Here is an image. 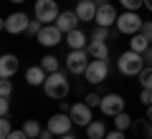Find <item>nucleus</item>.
<instances>
[{"mask_svg":"<svg viewBox=\"0 0 152 139\" xmlns=\"http://www.w3.org/2000/svg\"><path fill=\"white\" fill-rule=\"evenodd\" d=\"M145 66H147L145 56L137 53V51H127V53H122L119 61H117V68H119V74H124V76H140Z\"/></svg>","mask_w":152,"mask_h":139,"instance_id":"f257e3e1","label":"nucleus"},{"mask_svg":"<svg viewBox=\"0 0 152 139\" xmlns=\"http://www.w3.org/2000/svg\"><path fill=\"white\" fill-rule=\"evenodd\" d=\"M43 91H46V96H51V99H66L69 96V81H66V76L61 71H53L46 79Z\"/></svg>","mask_w":152,"mask_h":139,"instance_id":"f03ea898","label":"nucleus"},{"mask_svg":"<svg viewBox=\"0 0 152 139\" xmlns=\"http://www.w3.org/2000/svg\"><path fill=\"white\" fill-rule=\"evenodd\" d=\"M91 56H89L86 48H71L69 56H66V68H69V74L74 76H84V71L89 68V63H91Z\"/></svg>","mask_w":152,"mask_h":139,"instance_id":"7ed1b4c3","label":"nucleus"},{"mask_svg":"<svg viewBox=\"0 0 152 139\" xmlns=\"http://www.w3.org/2000/svg\"><path fill=\"white\" fill-rule=\"evenodd\" d=\"M61 15L58 5H56V0H36V20H41L43 25H51L56 23Z\"/></svg>","mask_w":152,"mask_h":139,"instance_id":"20e7f679","label":"nucleus"},{"mask_svg":"<svg viewBox=\"0 0 152 139\" xmlns=\"http://www.w3.org/2000/svg\"><path fill=\"white\" fill-rule=\"evenodd\" d=\"M142 25H145V20L137 15V10H127V13H122V15L117 18V31H119V33H127V36L140 33Z\"/></svg>","mask_w":152,"mask_h":139,"instance_id":"39448f33","label":"nucleus"},{"mask_svg":"<svg viewBox=\"0 0 152 139\" xmlns=\"http://www.w3.org/2000/svg\"><path fill=\"white\" fill-rule=\"evenodd\" d=\"M107 76H109V63L107 61H96V58H94L91 63H89V68L84 71L86 84H104Z\"/></svg>","mask_w":152,"mask_h":139,"instance_id":"423d86ee","label":"nucleus"},{"mask_svg":"<svg viewBox=\"0 0 152 139\" xmlns=\"http://www.w3.org/2000/svg\"><path fill=\"white\" fill-rule=\"evenodd\" d=\"M71 127H74V119H71V114H66V111H61V114H53V116L48 119V129L56 134V137L71 134Z\"/></svg>","mask_w":152,"mask_h":139,"instance_id":"0eeeda50","label":"nucleus"},{"mask_svg":"<svg viewBox=\"0 0 152 139\" xmlns=\"http://www.w3.org/2000/svg\"><path fill=\"white\" fill-rule=\"evenodd\" d=\"M28 15L26 13H13V15H8L5 20H3V31L10 33V36H18V33H26L28 31Z\"/></svg>","mask_w":152,"mask_h":139,"instance_id":"6e6552de","label":"nucleus"},{"mask_svg":"<svg viewBox=\"0 0 152 139\" xmlns=\"http://www.w3.org/2000/svg\"><path fill=\"white\" fill-rule=\"evenodd\" d=\"M38 43L41 46H46V48H51V46H58L61 41H64V31H61L56 23H51V25H43V31L38 33Z\"/></svg>","mask_w":152,"mask_h":139,"instance_id":"1a4fd4ad","label":"nucleus"},{"mask_svg":"<svg viewBox=\"0 0 152 139\" xmlns=\"http://www.w3.org/2000/svg\"><path fill=\"white\" fill-rule=\"evenodd\" d=\"M99 109H102V114H107V116H117L119 111H124V99H122L119 94H107V96H102Z\"/></svg>","mask_w":152,"mask_h":139,"instance_id":"9d476101","label":"nucleus"},{"mask_svg":"<svg viewBox=\"0 0 152 139\" xmlns=\"http://www.w3.org/2000/svg\"><path fill=\"white\" fill-rule=\"evenodd\" d=\"M69 114H71V119H74L76 127H89V124L94 122L91 119V106H89V104H74V106L69 109Z\"/></svg>","mask_w":152,"mask_h":139,"instance_id":"9b49d317","label":"nucleus"},{"mask_svg":"<svg viewBox=\"0 0 152 139\" xmlns=\"http://www.w3.org/2000/svg\"><path fill=\"white\" fill-rule=\"evenodd\" d=\"M18 66H20L18 56L5 53L3 58H0V79H10V76H15L18 74Z\"/></svg>","mask_w":152,"mask_h":139,"instance_id":"f8f14e48","label":"nucleus"},{"mask_svg":"<svg viewBox=\"0 0 152 139\" xmlns=\"http://www.w3.org/2000/svg\"><path fill=\"white\" fill-rule=\"evenodd\" d=\"M96 10H99V5L94 0L76 3V15H79V20H96Z\"/></svg>","mask_w":152,"mask_h":139,"instance_id":"ddd939ff","label":"nucleus"},{"mask_svg":"<svg viewBox=\"0 0 152 139\" xmlns=\"http://www.w3.org/2000/svg\"><path fill=\"white\" fill-rule=\"evenodd\" d=\"M117 10H114V5H99V10H96V25H104V28H109L112 23H117Z\"/></svg>","mask_w":152,"mask_h":139,"instance_id":"4468645a","label":"nucleus"},{"mask_svg":"<svg viewBox=\"0 0 152 139\" xmlns=\"http://www.w3.org/2000/svg\"><path fill=\"white\" fill-rule=\"evenodd\" d=\"M76 20H79L76 10H61V15H58V20H56V25H58L64 33H71V31H76Z\"/></svg>","mask_w":152,"mask_h":139,"instance_id":"2eb2a0df","label":"nucleus"},{"mask_svg":"<svg viewBox=\"0 0 152 139\" xmlns=\"http://www.w3.org/2000/svg\"><path fill=\"white\" fill-rule=\"evenodd\" d=\"M46 79H48V71H46L43 66H31V68L26 71V81L31 86H43Z\"/></svg>","mask_w":152,"mask_h":139,"instance_id":"dca6fc26","label":"nucleus"},{"mask_svg":"<svg viewBox=\"0 0 152 139\" xmlns=\"http://www.w3.org/2000/svg\"><path fill=\"white\" fill-rule=\"evenodd\" d=\"M86 51H89V56L91 58H96V61H107L109 58V46L104 41H91L86 46Z\"/></svg>","mask_w":152,"mask_h":139,"instance_id":"f3484780","label":"nucleus"},{"mask_svg":"<svg viewBox=\"0 0 152 139\" xmlns=\"http://www.w3.org/2000/svg\"><path fill=\"white\" fill-rule=\"evenodd\" d=\"M66 43H69V48H86V33L76 28V31L66 33Z\"/></svg>","mask_w":152,"mask_h":139,"instance_id":"a211bd4d","label":"nucleus"},{"mask_svg":"<svg viewBox=\"0 0 152 139\" xmlns=\"http://www.w3.org/2000/svg\"><path fill=\"white\" fill-rule=\"evenodd\" d=\"M150 46H152V43L147 41L142 33H134V36H132V41H129V51H137V53H145Z\"/></svg>","mask_w":152,"mask_h":139,"instance_id":"6ab92c4d","label":"nucleus"},{"mask_svg":"<svg viewBox=\"0 0 152 139\" xmlns=\"http://www.w3.org/2000/svg\"><path fill=\"white\" fill-rule=\"evenodd\" d=\"M86 134H89V139H104L107 137V129H104L102 122H91L86 127Z\"/></svg>","mask_w":152,"mask_h":139,"instance_id":"aec40b11","label":"nucleus"},{"mask_svg":"<svg viewBox=\"0 0 152 139\" xmlns=\"http://www.w3.org/2000/svg\"><path fill=\"white\" fill-rule=\"evenodd\" d=\"M112 119H114V129H119V132H124V129L132 127V116L127 111H119L117 116H112Z\"/></svg>","mask_w":152,"mask_h":139,"instance_id":"412c9836","label":"nucleus"},{"mask_svg":"<svg viewBox=\"0 0 152 139\" xmlns=\"http://www.w3.org/2000/svg\"><path fill=\"white\" fill-rule=\"evenodd\" d=\"M23 132H26L31 139H36V137H41V132H43V129H41V124H38L36 119H28V122L23 124Z\"/></svg>","mask_w":152,"mask_h":139,"instance_id":"4be33fe9","label":"nucleus"},{"mask_svg":"<svg viewBox=\"0 0 152 139\" xmlns=\"http://www.w3.org/2000/svg\"><path fill=\"white\" fill-rule=\"evenodd\" d=\"M137 79H140L142 89H152V66H145V68H142V74L137 76Z\"/></svg>","mask_w":152,"mask_h":139,"instance_id":"5701e85b","label":"nucleus"},{"mask_svg":"<svg viewBox=\"0 0 152 139\" xmlns=\"http://www.w3.org/2000/svg\"><path fill=\"white\" fill-rule=\"evenodd\" d=\"M41 66H43L48 74H53V71H58V58H56V56H43V58H41Z\"/></svg>","mask_w":152,"mask_h":139,"instance_id":"b1692460","label":"nucleus"},{"mask_svg":"<svg viewBox=\"0 0 152 139\" xmlns=\"http://www.w3.org/2000/svg\"><path fill=\"white\" fill-rule=\"evenodd\" d=\"M10 94H13V84H10L8 79H3V81H0V96L10 99Z\"/></svg>","mask_w":152,"mask_h":139,"instance_id":"393cba45","label":"nucleus"},{"mask_svg":"<svg viewBox=\"0 0 152 139\" xmlns=\"http://www.w3.org/2000/svg\"><path fill=\"white\" fill-rule=\"evenodd\" d=\"M10 132H13L10 122H8V119L3 116V122H0V139H8V137H10Z\"/></svg>","mask_w":152,"mask_h":139,"instance_id":"a878e982","label":"nucleus"},{"mask_svg":"<svg viewBox=\"0 0 152 139\" xmlns=\"http://www.w3.org/2000/svg\"><path fill=\"white\" fill-rule=\"evenodd\" d=\"M109 38V31L104 25H96V31H94V36H91V41H107Z\"/></svg>","mask_w":152,"mask_h":139,"instance_id":"bb28decb","label":"nucleus"},{"mask_svg":"<svg viewBox=\"0 0 152 139\" xmlns=\"http://www.w3.org/2000/svg\"><path fill=\"white\" fill-rule=\"evenodd\" d=\"M41 31H43V23H41V20H31V23H28V31H26V33H31V36H38Z\"/></svg>","mask_w":152,"mask_h":139,"instance_id":"cd10ccee","label":"nucleus"},{"mask_svg":"<svg viewBox=\"0 0 152 139\" xmlns=\"http://www.w3.org/2000/svg\"><path fill=\"white\" fill-rule=\"evenodd\" d=\"M84 104H89V106H99V104H102V96H99V94H86V99H84Z\"/></svg>","mask_w":152,"mask_h":139,"instance_id":"c85d7f7f","label":"nucleus"},{"mask_svg":"<svg viewBox=\"0 0 152 139\" xmlns=\"http://www.w3.org/2000/svg\"><path fill=\"white\" fill-rule=\"evenodd\" d=\"M119 3L127 8V10H137L140 5H145V0H119Z\"/></svg>","mask_w":152,"mask_h":139,"instance_id":"c756f323","label":"nucleus"},{"mask_svg":"<svg viewBox=\"0 0 152 139\" xmlns=\"http://www.w3.org/2000/svg\"><path fill=\"white\" fill-rule=\"evenodd\" d=\"M140 101L145 104V106H150V104H152V89H142V94H140Z\"/></svg>","mask_w":152,"mask_h":139,"instance_id":"7c9ffc66","label":"nucleus"},{"mask_svg":"<svg viewBox=\"0 0 152 139\" xmlns=\"http://www.w3.org/2000/svg\"><path fill=\"white\" fill-rule=\"evenodd\" d=\"M140 33L152 43V20H145V25H142V31H140Z\"/></svg>","mask_w":152,"mask_h":139,"instance_id":"2f4dec72","label":"nucleus"},{"mask_svg":"<svg viewBox=\"0 0 152 139\" xmlns=\"http://www.w3.org/2000/svg\"><path fill=\"white\" fill-rule=\"evenodd\" d=\"M8 111H10V99H0V114H3V116H8Z\"/></svg>","mask_w":152,"mask_h":139,"instance_id":"473e14b6","label":"nucleus"},{"mask_svg":"<svg viewBox=\"0 0 152 139\" xmlns=\"http://www.w3.org/2000/svg\"><path fill=\"white\" fill-rule=\"evenodd\" d=\"M8 139H31V137H28V134L23 132V129H13V132H10V137H8Z\"/></svg>","mask_w":152,"mask_h":139,"instance_id":"72a5a7b5","label":"nucleus"},{"mask_svg":"<svg viewBox=\"0 0 152 139\" xmlns=\"http://www.w3.org/2000/svg\"><path fill=\"white\" fill-rule=\"evenodd\" d=\"M104 139H124V132H119V129H114V132H109Z\"/></svg>","mask_w":152,"mask_h":139,"instance_id":"f704fd0d","label":"nucleus"},{"mask_svg":"<svg viewBox=\"0 0 152 139\" xmlns=\"http://www.w3.org/2000/svg\"><path fill=\"white\" fill-rule=\"evenodd\" d=\"M142 56H145V63H147V66H152V46H150V48H147Z\"/></svg>","mask_w":152,"mask_h":139,"instance_id":"c9c22d12","label":"nucleus"},{"mask_svg":"<svg viewBox=\"0 0 152 139\" xmlns=\"http://www.w3.org/2000/svg\"><path fill=\"white\" fill-rule=\"evenodd\" d=\"M147 122H152V104L147 106Z\"/></svg>","mask_w":152,"mask_h":139,"instance_id":"e433bc0d","label":"nucleus"},{"mask_svg":"<svg viewBox=\"0 0 152 139\" xmlns=\"http://www.w3.org/2000/svg\"><path fill=\"white\" fill-rule=\"evenodd\" d=\"M145 8H147V10H152V0H145Z\"/></svg>","mask_w":152,"mask_h":139,"instance_id":"4c0bfd02","label":"nucleus"},{"mask_svg":"<svg viewBox=\"0 0 152 139\" xmlns=\"http://www.w3.org/2000/svg\"><path fill=\"white\" fill-rule=\"evenodd\" d=\"M58 139H76V137H71V134H64V137H58Z\"/></svg>","mask_w":152,"mask_h":139,"instance_id":"58836bf2","label":"nucleus"},{"mask_svg":"<svg viewBox=\"0 0 152 139\" xmlns=\"http://www.w3.org/2000/svg\"><path fill=\"white\" fill-rule=\"evenodd\" d=\"M94 3H96V5H107V0H94Z\"/></svg>","mask_w":152,"mask_h":139,"instance_id":"ea45409f","label":"nucleus"},{"mask_svg":"<svg viewBox=\"0 0 152 139\" xmlns=\"http://www.w3.org/2000/svg\"><path fill=\"white\" fill-rule=\"evenodd\" d=\"M10 3H26V0H10Z\"/></svg>","mask_w":152,"mask_h":139,"instance_id":"a19ab883","label":"nucleus"},{"mask_svg":"<svg viewBox=\"0 0 152 139\" xmlns=\"http://www.w3.org/2000/svg\"><path fill=\"white\" fill-rule=\"evenodd\" d=\"M36 139H41V137H36Z\"/></svg>","mask_w":152,"mask_h":139,"instance_id":"79ce46f5","label":"nucleus"},{"mask_svg":"<svg viewBox=\"0 0 152 139\" xmlns=\"http://www.w3.org/2000/svg\"><path fill=\"white\" fill-rule=\"evenodd\" d=\"M79 3H81V0H79Z\"/></svg>","mask_w":152,"mask_h":139,"instance_id":"37998d69","label":"nucleus"}]
</instances>
